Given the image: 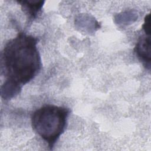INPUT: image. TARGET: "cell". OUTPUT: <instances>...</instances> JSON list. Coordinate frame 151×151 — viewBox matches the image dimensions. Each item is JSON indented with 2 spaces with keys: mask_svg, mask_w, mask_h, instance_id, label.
<instances>
[{
  "mask_svg": "<svg viewBox=\"0 0 151 151\" xmlns=\"http://www.w3.org/2000/svg\"><path fill=\"white\" fill-rule=\"evenodd\" d=\"M69 109L47 104L37 109L31 116L34 130L52 149L56 142L64 132Z\"/></svg>",
  "mask_w": 151,
  "mask_h": 151,
  "instance_id": "2",
  "label": "cell"
},
{
  "mask_svg": "<svg viewBox=\"0 0 151 151\" xmlns=\"http://www.w3.org/2000/svg\"><path fill=\"white\" fill-rule=\"evenodd\" d=\"M151 41L150 35H143L139 38L136 44L134 51L136 56L143 63L145 67L150 70L151 61Z\"/></svg>",
  "mask_w": 151,
  "mask_h": 151,
  "instance_id": "3",
  "label": "cell"
},
{
  "mask_svg": "<svg viewBox=\"0 0 151 151\" xmlns=\"http://www.w3.org/2000/svg\"><path fill=\"white\" fill-rule=\"evenodd\" d=\"M21 4V8L24 12L28 16L29 19H34L40 13L44 1H18Z\"/></svg>",
  "mask_w": 151,
  "mask_h": 151,
  "instance_id": "4",
  "label": "cell"
},
{
  "mask_svg": "<svg viewBox=\"0 0 151 151\" xmlns=\"http://www.w3.org/2000/svg\"><path fill=\"white\" fill-rule=\"evenodd\" d=\"M142 28L146 35H150L151 27H150V15L147 14L145 18V22L142 25Z\"/></svg>",
  "mask_w": 151,
  "mask_h": 151,
  "instance_id": "5",
  "label": "cell"
},
{
  "mask_svg": "<svg viewBox=\"0 0 151 151\" xmlns=\"http://www.w3.org/2000/svg\"><path fill=\"white\" fill-rule=\"evenodd\" d=\"M38 39L24 32L9 40L2 52V71L5 81L21 87L35 78L41 68Z\"/></svg>",
  "mask_w": 151,
  "mask_h": 151,
  "instance_id": "1",
  "label": "cell"
}]
</instances>
